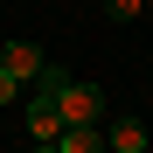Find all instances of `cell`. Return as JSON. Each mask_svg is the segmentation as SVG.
<instances>
[{"instance_id":"1","label":"cell","mask_w":153,"mask_h":153,"mask_svg":"<svg viewBox=\"0 0 153 153\" xmlns=\"http://www.w3.org/2000/svg\"><path fill=\"white\" fill-rule=\"evenodd\" d=\"M56 111H63V125H105V91L97 84H70L56 97Z\"/></svg>"},{"instance_id":"2","label":"cell","mask_w":153,"mask_h":153,"mask_svg":"<svg viewBox=\"0 0 153 153\" xmlns=\"http://www.w3.org/2000/svg\"><path fill=\"white\" fill-rule=\"evenodd\" d=\"M0 56H7V76H21V84H35V76H42V49L35 42H0Z\"/></svg>"},{"instance_id":"3","label":"cell","mask_w":153,"mask_h":153,"mask_svg":"<svg viewBox=\"0 0 153 153\" xmlns=\"http://www.w3.org/2000/svg\"><path fill=\"white\" fill-rule=\"evenodd\" d=\"M56 132H63L56 97H42V91H35V97H28V139H56Z\"/></svg>"},{"instance_id":"4","label":"cell","mask_w":153,"mask_h":153,"mask_svg":"<svg viewBox=\"0 0 153 153\" xmlns=\"http://www.w3.org/2000/svg\"><path fill=\"white\" fill-rule=\"evenodd\" d=\"M56 153H105V125H63Z\"/></svg>"},{"instance_id":"5","label":"cell","mask_w":153,"mask_h":153,"mask_svg":"<svg viewBox=\"0 0 153 153\" xmlns=\"http://www.w3.org/2000/svg\"><path fill=\"white\" fill-rule=\"evenodd\" d=\"M105 146H111V153H146V125H139V118H111Z\"/></svg>"},{"instance_id":"6","label":"cell","mask_w":153,"mask_h":153,"mask_svg":"<svg viewBox=\"0 0 153 153\" xmlns=\"http://www.w3.org/2000/svg\"><path fill=\"white\" fill-rule=\"evenodd\" d=\"M139 7H146V0H105V14H111V21H132Z\"/></svg>"},{"instance_id":"7","label":"cell","mask_w":153,"mask_h":153,"mask_svg":"<svg viewBox=\"0 0 153 153\" xmlns=\"http://www.w3.org/2000/svg\"><path fill=\"white\" fill-rule=\"evenodd\" d=\"M14 97H21V76H7V70H0V105H14Z\"/></svg>"},{"instance_id":"8","label":"cell","mask_w":153,"mask_h":153,"mask_svg":"<svg viewBox=\"0 0 153 153\" xmlns=\"http://www.w3.org/2000/svg\"><path fill=\"white\" fill-rule=\"evenodd\" d=\"M35 153H56V139H35Z\"/></svg>"},{"instance_id":"9","label":"cell","mask_w":153,"mask_h":153,"mask_svg":"<svg viewBox=\"0 0 153 153\" xmlns=\"http://www.w3.org/2000/svg\"><path fill=\"white\" fill-rule=\"evenodd\" d=\"M0 70H7V56H0Z\"/></svg>"}]
</instances>
